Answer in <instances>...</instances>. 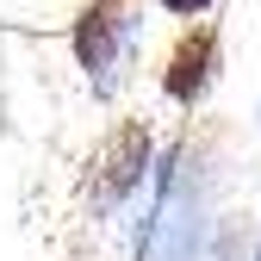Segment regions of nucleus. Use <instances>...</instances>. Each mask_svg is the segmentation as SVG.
<instances>
[{
    "mask_svg": "<svg viewBox=\"0 0 261 261\" xmlns=\"http://www.w3.org/2000/svg\"><path fill=\"white\" fill-rule=\"evenodd\" d=\"M143 162H149V124L124 118L106 137V149L93 155V193H100V199H124V193L143 180Z\"/></svg>",
    "mask_w": 261,
    "mask_h": 261,
    "instance_id": "obj_1",
    "label": "nucleus"
},
{
    "mask_svg": "<svg viewBox=\"0 0 261 261\" xmlns=\"http://www.w3.org/2000/svg\"><path fill=\"white\" fill-rule=\"evenodd\" d=\"M118 31H124L118 0H87L81 19H75V56H81V69H93V75L112 69V62H118Z\"/></svg>",
    "mask_w": 261,
    "mask_h": 261,
    "instance_id": "obj_2",
    "label": "nucleus"
},
{
    "mask_svg": "<svg viewBox=\"0 0 261 261\" xmlns=\"http://www.w3.org/2000/svg\"><path fill=\"white\" fill-rule=\"evenodd\" d=\"M212 50H218V38L205 25H193L187 38L174 44V56H168V75H162V87H168V100H180V106H193L205 93V81H212Z\"/></svg>",
    "mask_w": 261,
    "mask_h": 261,
    "instance_id": "obj_3",
    "label": "nucleus"
},
{
    "mask_svg": "<svg viewBox=\"0 0 261 261\" xmlns=\"http://www.w3.org/2000/svg\"><path fill=\"white\" fill-rule=\"evenodd\" d=\"M162 7H168V13H180V19H199L212 0H162Z\"/></svg>",
    "mask_w": 261,
    "mask_h": 261,
    "instance_id": "obj_4",
    "label": "nucleus"
}]
</instances>
